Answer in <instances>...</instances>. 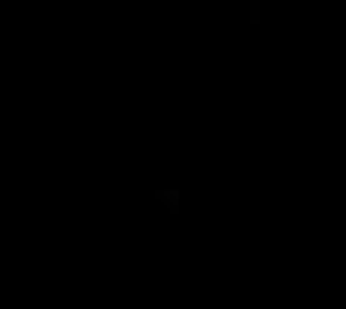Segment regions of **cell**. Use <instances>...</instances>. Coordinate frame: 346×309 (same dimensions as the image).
<instances>
[]
</instances>
